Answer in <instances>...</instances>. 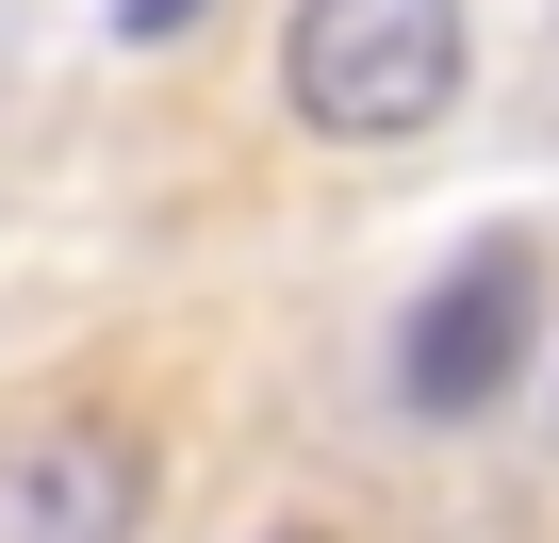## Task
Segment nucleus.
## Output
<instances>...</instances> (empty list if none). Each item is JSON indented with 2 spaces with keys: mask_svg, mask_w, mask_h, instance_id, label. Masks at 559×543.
<instances>
[{
  "mask_svg": "<svg viewBox=\"0 0 559 543\" xmlns=\"http://www.w3.org/2000/svg\"><path fill=\"white\" fill-rule=\"evenodd\" d=\"M116 34H132V50H165V34H198V0H116Z\"/></svg>",
  "mask_w": 559,
  "mask_h": 543,
  "instance_id": "4",
  "label": "nucleus"
},
{
  "mask_svg": "<svg viewBox=\"0 0 559 543\" xmlns=\"http://www.w3.org/2000/svg\"><path fill=\"white\" fill-rule=\"evenodd\" d=\"M280 83L330 149H412L461 99V0H297Z\"/></svg>",
  "mask_w": 559,
  "mask_h": 543,
  "instance_id": "1",
  "label": "nucleus"
},
{
  "mask_svg": "<svg viewBox=\"0 0 559 543\" xmlns=\"http://www.w3.org/2000/svg\"><path fill=\"white\" fill-rule=\"evenodd\" d=\"M280 543H313V527H280Z\"/></svg>",
  "mask_w": 559,
  "mask_h": 543,
  "instance_id": "5",
  "label": "nucleus"
},
{
  "mask_svg": "<svg viewBox=\"0 0 559 543\" xmlns=\"http://www.w3.org/2000/svg\"><path fill=\"white\" fill-rule=\"evenodd\" d=\"M132 510H148V461L116 428H83V412L0 428V543H132Z\"/></svg>",
  "mask_w": 559,
  "mask_h": 543,
  "instance_id": "3",
  "label": "nucleus"
},
{
  "mask_svg": "<svg viewBox=\"0 0 559 543\" xmlns=\"http://www.w3.org/2000/svg\"><path fill=\"white\" fill-rule=\"evenodd\" d=\"M526 314H543L526 247H461L444 281H428V314H412V346H395L412 412H428V428H444V412H493V396H510V363H526Z\"/></svg>",
  "mask_w": 559,
  "mask_h": 543,
  "instance_id": "2",
  "label": "nucleus"
}]
</instances>
